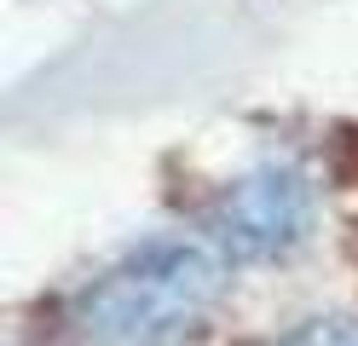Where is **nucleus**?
<instances>
[{
	"instance_id": "1",
	"label": "nucleus",
	"mask_w": 358,
	"mask_h": 346,
	"mask_svg": "<svg viewBox=\"0 0 358 346\" xmlns=\"http://www.w3.org/2000/svg\"><path fill=\"white\" fill-rule=\"evenodd\" d=\"M226 254L208 237H150L76 294L70 323L87 346H173L226 294Z\"/></svg>"
},
{
	"instance_id": "2",
	"label": "nucleus",
	"mask_w": 358,
	"mask_h": 346,
	"mask_svg": "<svg viewBox=\"0 0 358 346\" xmlns=\"http://www.w3.org/2000/svg\"><path fill=\"white\" fill-rule=\"evenodd\" d=\"M312 179L295 161H260L243 179H231L208 208V243L231 266L283 260L312 237Z\"/></svg>"
},
{
	"instance_id": "3",
	"label": "nucleus",
	"mask_w": 358,
	"mask_h": 346,
	"mask_svg": "<svg viewBox=\"0 0 358 346\" xmlns=\"http://www.w3.org/2000/svg\"><path fill=\"white\" fill-rule=\"evenodd\" d=\"M272 346H358V323H347V317H306L289 335H278Z\"/></svg>"
}]
</instances>
